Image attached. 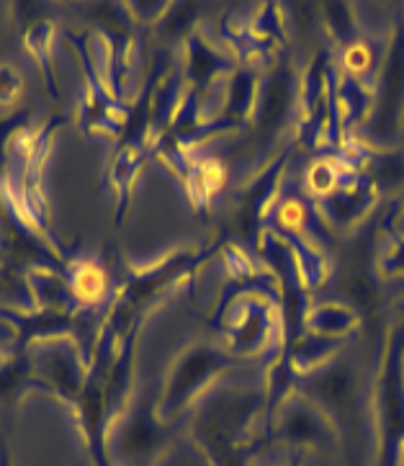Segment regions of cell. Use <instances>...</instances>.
I'll return each instance as SVG.
<instances>
[{"label":"cell","mask_w":404,"mask_h":466,"mask_svg":"<svg viewBox=\"0 0 404 466\" xmlns=\"http://www.w3.org/2000/svg\"><path fill=\"white\" fill-rule=\"evenodd\" d=\"M106 273L98 266H83L76 276V294L83 301H96L104 297Z\"/></svg>","instance_id":"obj_1"},{"label":"cell","mask_w":404,"mask_h":466,"mask_svg":"<svg viewBox=\"0 0 404 466\" xmlns=\"http://www.w3.org/2000/svg\"><path fill=\"white\" fill-rule=\"evenodd\" d=\"M371 62H374V52H371V46L363 45V42H356V45H350L343 52V65L353 76L366 73L371 67Z\"/></svg>","instance_id":"obj_2"},{"label":"cell","mask_w":404,"mask_h":466,"mask_svg":"<svg viewBox=\"0 0 404 466\" xmlns=\"http://www.w3.org/2000/svg\"><path fill=\"white\" fill-rule=\"evenodd\" d=\"M335 181H338L335 167L328 166V163H317V166L309 167V173H307V183H309V188H312L315 194H329V191L335 188Z\"/></svg>","instance_id":"obj_3"},{"label":"cell","mask_w":404,"mask_h":466,"mask_svg":"<svg viewBox=\"0 0 404 466\" xmlns=\"http://www.w3.org/2000/svg\"><path fill=\"white\" fill-rule=\"evenodd\" d=\"M278 222L288 227V229H299L307 222V211H304L299 201H286L281 211H278Z\"/></svg>","instance_id":"obj_4"}]
</instances>
